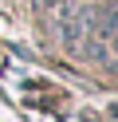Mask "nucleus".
I'll use <instances>...</instances> for the list:
<instances>
[{"mask_svg":"<svg viewBox=\"0 0 118 122\" xmlns=\"http://www.w3.org/2000/svg\"><path fill=\"white\" fill-rule=\"evenodd\" d=\"M83 24L91 36H98V40H110V36L118 32V0H102V4H94V8L83 12Z\"/></svg>","mask_w":118,"mask_h":122,"instance_id":"1","label":"nucleus"},{"mask_svg":"<svg viewBox=\"0 0 118 122\" xmlns=\"http://www.w3.org/2000/svg\"><path fill=\"white\" fill-rule=\"evenodd\" d=\"M59 32H63V40L75 47V43H83V32H87V24H83V12H75V16H67L59 24Z\"/></svg>","mask_w":118,"mask_h":122,"instance_id":"2","label":"nucleus"},{"mask_svg":"<svg viewBox=\"0 0 118 122\" xmlns=\"http://www.w3.org/2000/svg\"><path fill=\"white\" fill-rule=\"evenodd\" d=\"M39 8H55V4H63V0H36Z\"/></svg>","mask_w":118,"mask_h":122,"instance_id":"3","label":"nucleus"}]
</instances>
